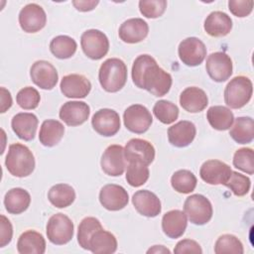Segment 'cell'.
I'll list each match as a JSON object with an SVG mask.
<instances>
[{"label": "cell", "instance_id": "cell-1", "mask_svg": "<svg viewBox=\"0 0 254 254\" xmlns=\"http://www.w3.org/2000/svg\"><path fill=\"white\" fill-rule=\"evenodd\" d=\"M133 83L145 89L154 96L166 95L172 86V75L160 67L156 60L150 55L138 56L132 65Z\"/></svg>", "mask_w": 254, "mask_h": 254}, {"label": "cell", "instance_id": "cell-2", "mask_svg": "<svg viewBox=\"0 0 254 254\" xmlns=\"http://www.w3.org/2000/svg\"><path fill=\"white\" fill-rule=\"evenodd\" d=\"M7 171L14 177L25 178L30 176L36 166L32 151L25 145L14 143L9 146L5 159Z\"/></svg>", "mask_w": 254, "mask_h": 254}, {"label": "cell", "instance_id": "cell-3", "mask_svg": "<svg viewBox=\"0 0 254 254\" xmlns=\"http://www.w3.org/2000/svg\"><path fill=\"white\" fill-rule=\"evenodd\" d=\"M98 79L101 87L107 92L121 90L127 81V66L117 58L107 59L99 67Z\"/></svg>", "mask_w": 254, "mask_h": 254}, {"label": "cell", "instance_id": "cell-4", "mask_svg": "<svg viewBox=\"0 0 254 254\" xmlns=\"http://www.w3.org/2000/svg\"><path fill=\"white\" fill-rule=\"evenodd\" d=\"M253 93L252 81L245 75H238L230 79L224 89V102L232 109L245 106Z\"/></svg>", "mask_w": 254, "mask_h": 254}, {"label": "cell", "instance_id": "cell-5", "mask_svg": "<svg viewBox=\"0 0 254 254\" xmlns=\"http://www.w3.org/2000/svg\"><path fill=\"white\" fill-rule=\"evenodd\" d=\"M73 222L64 213H56L52 215L46 226L48 239L55 245H64L73 237Z\"/></svg>", "mask_w": 254, "mask_h": 254}, {"label": "cell", "instance_id": "cell-6", "mask_svg": "<svg viewBox=\"0 0 254 254\" xmlns=\"http://www.w3.org/2000/svg\"><path fill=\"white\" fill-rule=\"evenodd\" d=\"M184 212L192 224L203 225L211 219L213 209L211 202L206 196L195 193L186 198Z\"/></svg>", "mask_w": 254, "mask_h": 254}, {"label": "cell", "instance_id": "cell-7", "mask_svg": "<svg viewBox=\"0 0 254 254\" xmlns=\"http://www.w3.org/2000/svg\"><path fill=\"white\" fill-rule=\"evenodd\" d=\"M80 45L84 55L90 60H101L109 51L107 36L96 29H90L82 33Z\"/></svg>", "mask_w": 254, "mask_h": 254}, {"label": "cell", "instance_id": "cell-8", "mask_svg": "<svg viewBox=\"0 0 254 254\" xmlns=\"http://www.w3.org/2000/svg\"><path fill=\"white\" fill-rule=\"evenodd\" d=\"M123 122L127 130L135 134L145 133L153 122L151 112L141 104H133L127 107L123 114Z\"/></svg>", "mask_w": 254, "mask_h": 254}, {"label": "cell", "instance_id": "cell-9", "mask_svg": "<svg viewBox=\"0 0 254 254\" xmlns=\"http://www.w3.org/2000/svg\"><path fill=\"white\" fill-rule=\"evenodd\" d=\"M180 60L188 66L199 65L206 57V48L201 40L189 37L183 40L178 48Z\"/></svg>", "mask_w": 254, "mask_h": 254}, {"label": "cell", "instance_id": "cell-10", "mask_svg": "<svg viewBox=\"0 0 254 254\" xmlns=\"http://www.w3.org/2000/svg\"><path fill=\"white\" fill-rule=\"evenodd\" d=\"M205 69L207 74L213 81H226L232 74V60L224 52L212 53L206 59Z\"/></svg>", "mask_w": 254, "mask_h": 254}, {"label": "cell", "instance_id": "cell-11", "mask_svg": "<svg viewBox=\"0 0 254 254\" xmlns=\"http://www.w3.org/2000/svg\"><path fill=\"white\" fill-rule=\"evenodd\" d=\"M124 156L128 163H138L149 166L155 159V148L147 140L133 138L126 143Z\"/></svg>", "mask_w": 254, "mask_h": 254}, {"label": "cell", "instance_id": "cell-12", "mask_svg": "<svg viewBox=\"0 0 254 254\" xmlns=\"http://www.w3.org/2000/svg\"><path fill=\"white\" fill-rule=\"evenodd\" d=\"M47 23V15L42 6L30 3L24 6L19 13V24L26 33H37Z\"/></svg>", "mask_w": 254, "mask_h": 254}, {"label": "cell", "instance_id": "cell-13", "mask_svg": "<svg viewBox=\"0 0 254 254\" xmlns=\"http://www.w3.org/2000/svg\"><path fill=\"white\" fill-rule=\"evenodd\" d=\"M91 125L95 132L104 137L114 136L120 129L119 114L110 108H102L97 110L92 118Z\"/></svg>", "mask_w": 254, "mask_h": 254}, {"label": "cell", "instance_id": "cell-14", "mask_svg": "<svg viewBox=\"0 0 254 254\" xmlns=\"http://www.w3.org/2000/svg\"><path fill=\"white\" fill-rule=\"evenodd\" d=\"M32 81L42 89H53L59 80V74L56 67L49 62L40 60L35 62L30 68Z\"/></svg>", "mask_w": 254, "mask_h": 254}, {"label": "cell", "instance_id": "cell-15", "mask_svg": "<svg viewBox=\"0 0 254 254\" xmlns=\"http://www.w3.org/2000/svg\"><path fill=\"white\" fill-rule=\"evenodd\" d=\"M102 171L110 177L121 176L126 168L124 148L121 145H110L103 152L100 160Z\"/></svg>", "mask_w": 254, "mask_h": 254}, {"label": "cell", "instance_id": "cell-16", "mask_svg": "<svg viewBox=\"0 0 254 254\" xmlns=\"http://www.w3.org/2000/svg\"><path fill=\"white\" fill-rule=\"evenodd\" d=\"M99 201L107 210L118 211L128 204L129 195L123 187L108 184L101 188L99 191Z\"/></svg>", "mask_w": 254, "mask_h": 254}, {"label": "cell", "instance_id": "cell-17", "mask_svg": "<svg viewBox=\"0 0 254 254\" xmlns=\"http://www.w3.org/2000/svg\"><path fill=\"white\" fill-rule=\"evenodd\" d=\"M231 168L227 164L219 160H207L205 161L199 170V176L203 182L208 185H224L230 175Z\"/></svg>", "mask_w": 254, "mask_h": 254}, {"label": "cell", "instance_id": "cell-18", "mask_svg": "<svg viewBox=\"0 0 254 254\" xmlns=\"http://www.w3.org/2000/svg\"><path fill=\"white\" fill-rule=\"evenodd\" d=\"M60 87L65 97L84 98L91 90V82L82 74L71 73L62 78Z\"/></svg>", "mask_w": 254, "mask_h": 254}, {"label": "cell", "instance_id": "cell-19", "mask_svg": "<svg viewBox=\"0 0 254 254\" xmlns=\"http://www.w3.org/2000/svg\"><path fill=\"white\" fill-rule=\"evenodd\" d=\"M90 115V107L83 101H67L60 109L59 116L67 126H79L83 124Z\"/></svg>", "mask_w": 254, "mask_h": 254}, {"label": "cell", "instance_id": "cell-20", "mask_svg": "<svg viewBox=\"0 0 254 254\" xmlns=\"http://www.w3.org/2000/svg\"><path fill=\"white\" fill-rule=\"evenodd\" d=\"M132 203L135 209L146 217H156L162 210L160 198L148 190H137L132 196Z\"/></svg>", "mask_w": 254, "mask_h": 254}, {"label": "cell", "instance_id": "cell-21", "mask_svg": "<svg viewBox=\"0 0 254 254\" xmlns=\"http://www.w3.org/2000/svg\"><path fill=\"white\" fill-rule=\"evenodd\" d=\"M149 33V26L141 18H131L124 21L119 27V38L127 44H137L146 39Z\"/></svg>", "mask_w": 254, "mask_h": 254}, {"label": "cell", "instance_id": "cell-22", "mask_svg": "<svg viewBox=\"0 0 254 254\" xmlns=\"http://www.w3.org/2000/svg\"><path fill=\"white\" fill-rule=\"evenodd\" d=\"M196 135L194 124L188 120H181L168 129V139L171 145L177 148L189 146Z\"/></svg>", "mask_w": 254, "mask_h": 254}, {"label": "cell", "instance_id": "cell-23", "mask_svg": "<svg viewBox=\"0 0 254 254\" xmlns=\"http://www.w3.org/2000/svg\"><path fill=\"white\" fill-rule=\"evenodd\" d=\"M38 118L34 113L20 112L13 116L11 127L14 133L24 141H31L35 138L38 128Z\"/></svg>", "mask_w": 254, "mask_h": 254}, {"label": "cell", "instance_id": "cell-24", "mask_svg": "<svg viewBox=\"0 0 254 254\" xmlns=\"http://www.w3.org/2000/svg\"><path fill=\"white\" fill-rule=\"evenodd\" d=\"M203 29L210 37H225L232 29V20L224 12L213 11L205 18Z\"/></svg>", "mask_w": 254, "mask_h": 254}, {"label": "cell", "instance_id": "cell-25", "mask_svg": "<svg viewBox=\"0 0 254 254\" xmlns=\"http://www.w3.org/2000/svg\"><path fill=\"white\" fill-rule=\"evenodd\" d=\"M180 104L190 113H198L206 108L208 98L201 88L190 86L182 91L180 95Z\"/></svg>", "mask_w": 254, "mask_h": 254}, {"label": "cell", "instance_id": "cell-26", "mask_svg": "<svg viewBox=\"0 0 254 254\" xmlns=\"http://www.w3.org/2000/svg\"><path fill=\"white\" fill-rule=\"evenodd\" d=\"M188 218L184 211L173 209L166 212L162 218V230L170 238L181 237L187 228Z\"/></svg>", "mask_w": 254, "mask_h": 254}, {"label": "cell", "instance_id": "cell-27", "mask_svg": "<svg viewBox=\"0 0 254 254\" xmlns=\"http://www.w3.org/2000/svg\"><path fill=\"white\" fill-rule=\"evenodd\" d=\"M17 251L20 254H44L46 251V240L36 230L24 231L17 241Z\"/></svg>", "mask_w": 254, "mask_h": 254}, {"label": "cell", "instance_id": "cell-28", "mask_svg": "<svg viewBox=\"0 0 254 254\" xmlns=\"http://www.w3.org/2000/svg\"><path fill=\"white\" fill-rule=\"evenodd\" d=\"M31 203L30 193L22 188L9 190L4 196V205L11 214H20L28 209Z\"/></svg>", "mask_w": 254, "mask_h": 254}, {"label": "cell", "instance_id": "cell-29", "mask_svg": "<svg viewBox=\"0 0 254 254\" xmlns=\"http://www.w3.org/2000/svg\"><path fill=\"white\" fill-rule=\"evenodd\" d=\"M64 134V126L62 122L55 119H47L41 125L39 140L45 147H54L61 142Z\"/></svg>", "mask_w": 254, "mask_h": 254}, {"label": "cell", "instance_id": "cell-30", "mask_svg": "<svg viewBox=\"0 0 254 254\" xmlns=\"http://www.w3.org/2000/svg\"><path fill=\"white\" fill-rule=\"evenodd\" d=\"M89 251L94 254L114 253L117 250L116 237L103 228L96 230L89 240Z\"/></svg>", "mask_w": 254, "mask_h": 254}, {"label": "cell", "instance_id": "cell-31", "mask_svg": "<svg viewBox=\"0 0 254 254\" xmlns=\"http://www.w3.org/2000/svg\"><path fill=\"white\" fill-rule=\"evenodd\" d=\"M206 119L209 125L218 131L228 130L234 121L232 111L222 105H214L208 108L206 112Z\"/></svg>", "mask_w": 254, "mask_h": 254}, {"label": "cell", "instance_id": "cell-32", "mask_svg": "<svg viewBox=\"0 0 254 254\" xmlns=\"http://www.w3.org/2000/svg\"><path fill=\"white\" fill-rule=\"evenodd\" d=\"M229 130L230 137L238 144H248L254 139V122L249 116L237 117Z\"/></svg>", "mask_w": 254, "mask_h": 254}, {"label": "cell", "instance_id": "cell-33", "mask_svg": "<svg viewBox=\"0 0 254 254\" xmlns=\"http://www.w3.org/2000/svg\"><path fill=\"white\" fill-rule=\"evenodd\" d=\"M48 199L54 206L64 208L74 201L75 191L73 188L67 184H57L48 191Z\"/></svg>", "mask_w": 254, "mask_h": 254}, {"label": "cell", "instance_id": "cell-34", "mask_svg": "<svg viewBox=\"0 0 254 254\" xmlns=\"http://www.w3.org/2000/svg\"><path fill=\"white\" fill-rule=\"evenodd\" d=\"M77 49V44L74 39L66 35L55 37L50 43L51 53L60 60L71 58Z\"/></svg>", "mask_w": 254, "mask_h": 254}, {"label": "cell", "instance_id": "cell-35", "mask_svg": "<svg viewBox=\"0 0 254 254\" xmlns=\"http://www.w3.org/2000/svg\"><path fill=\"white\" fill-rule=\"evenodd\" d=\"M196 177L189 170H179L171 178L173 189L180 193H190L196 187Z\"/></svg>", "mask_w": 254, "mask_h": 254}, {"label": "cell", "instance_id": "cell-36", "mask_svg": "<svg viewBox=\"0 0 254 254\" xmlns=\"http://www.w3.org/2000/svg\"><path fill=\"white\" fill-rule=\"evenodd\" d=\"M103 228L100 221L92 216L84 217L78 225L77 230V242L79 246L85 250L89 249V240L92 234L98 230Z\"/></svg>", "mask_w": 254, "mask_h": 254}, {"label": "cell", "instance_id": "cell-37", "mask_svg": "<svg viewBox=\"0 0 254 254\" xmlns=\"http://www.w3.org/2000/svg\"><path fill=\"white\" fill-rule=\"evenodd\" d=\"M153 113L163 124H172L179 117V108L175 103L162 99L155 103Z\"/></svg>", "mask_w": 254, "mask_h": 254}, {"label": "cell", "instance_id": "cell-38", "mask_svg": "<svg viewBox=\"0 0 254 254\" xmlns=\"http://www.w3.org/2000/svg\"><path fill=\"white\" fill-rule=\"evenodd\" d=\"M214 252L216 254L223 253H236L242 254L244 252L242 242L232 234H222L220 235L215 244H214Z\"/></svg>", "mask_w": 254, "mask_h": 254}, {"label": "cell", "instance_id": "cell-39", "mask_svg": "<svg viewBox=\"0 0 254 254\" xmlns=\"http://www.w3.org/2000/svg\"><path fill=\"white\" fill-rule=\"evenodd\" d=\"M150 171L148 166L138 163H129L126 171V181L131 187L139 188L143 186L148 181Z\"/></svg>", "mask_w": 254, "mask_h": 254}, {"label": "cell", "instance_id": "cell-40", "mask_svg": "<svg viewBox=\"0 0 254 254\" xmlns=\"http://www.w3.org/2000/svg\"><path fill=\"white\" fill-rule=\"evenodd\" d=\"M233 166L248 174H254V153L251 148H240L233 155Z\"/></svg>", "mask_w": 254, "mask_h": 254}, {"label": "cell", "instance_id": "cell-41", "mask_svg": "<svg viewBox=\"0 0 254 254\" xmlns=\"http://www.w3.org/2000/svg\"><path fill=\"white\" fill-rule=\"evenodd\" d=\"M41 100L39 91L32 86H26L20 89L16 95L18 105L25 110H32L38 107Z\"/></svg>", "mask_w": 254, "mask_h": 254}, {"label": "cell", "instance_id": "cell-42", "mask_svg": "<svg viewBox=\"0 0 254 254\" xmlns=\"http://www.w3.org/2000/svg\"><path fill=\"white\" fill-rule=\"evenodd\" d=\"M236 196H244L246 195L251 187V181L248 177L238 173V172H231V175L228 181L224 184Z\"/></svg>", "mask_w": 254, "mask_h": 254}, {"label": "cell", "instance_id": "cell-43", "mask_svg": "<svg viewBox=\"0 0 254 254\" xmlns=\"http://www.w3.org/2000/svg\"><path fill=\"white\" fill-rule=\"evenodd\" d=\"M167 8L166 0H141L139 1V10L141 14L149 19L161 17Z\"/></svg>", "mask_w": 254, "mask_h": 254}, {"label": "cell", "instance_id": "cell-44", "mask_svg": "<svg viewBox=\"0 0 254 254\" xmlns=\"http://www.w3.org/2000/svg\"><path fill=\"white\" fill-rule=\"evenodd\" d=\"M254 2L252 0H229L228 9L236 17H247L253 10Z\"/></svg>", "mask_w": 254, "mask_h": 254}, {"label": "cell", "instance_id": "cell-45", "mask_svg": "<svg viewBox=\"0 0 254 254\" xmlns=\"http://www.w3.org/2000/svg\"><path fill=\"white\" fill-rule=\"evenodd\" d=\"M174 253L176 254H184V253H202V249L200 245L192 240V239H183L177 243L174 249Z\"/></svg>", "mask_w": 254, "mask_h": 254}, {"label": "cell", "instance_id": "cell-46", "mask_svg": "<svg viewBox=\"0 0 254 254\" xmlns=\"http://www.w3.org/2000/svg\"><path fill=\"white\" fill-rule=\"evenodd\" d=\"M0 247L9 244L13 237V227L10 220L3 214L0 216Z\"/></svg>", "mask_w": 254, "mask_h": 254}, {"label": "cell", "instance_id": "cell-47", "mask_svg": "<svg viewBox=\"0 0 254 254\" xmlns=\"http://www.w3.org/2000/svg\"><path fill=\"white\" fill-rule=\"evenodd\" d=\"M99 3V1H94V0H74L72 1V5L75 7L77 11L80 12H87L93 10L96 5Z\"/></svg>", "mask_w": 254, "mask_h": 254}, {"label": "cell", "instance_id": "cell-48", "mask_svg": "<svg viewBox=\"0 0 254 254\" xmlns=\"http://www.w3.org/2000/svg\"><path fill=\"white\" fill-rule=\"evenodd\" d=\"M12 106V96L9 90L1 87V113L6 112Z\"/></svg>", "mask_w": 254, "mask_h": 254}, {"label": "cell", "instance_id": "cell-49", "mask_svg": "<svg viewBox=\"0 0 254 254\" xmlns=\"http://www.w3.org/2000/svg\"><path fill=\"white\" fill-rule=\"evenodd\" d=\"M147 253H171V251L163 245H154L147 251Z\"/></svg>", "mask_w": 254, "mask_h": 254}]
</instances>
